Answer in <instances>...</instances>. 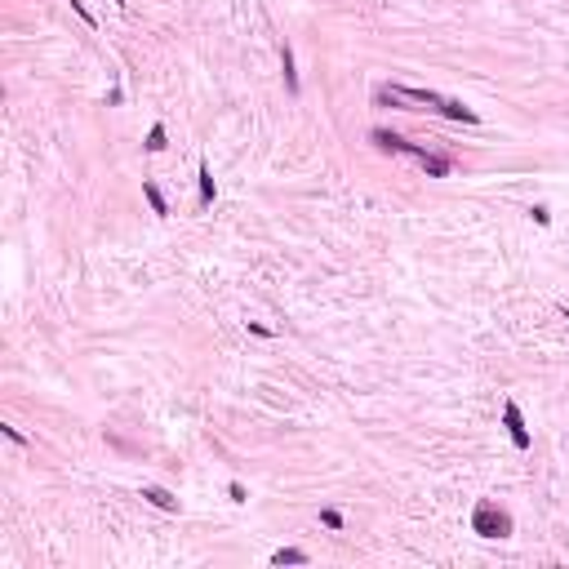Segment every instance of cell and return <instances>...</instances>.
<instances>
[{
    "mask_svg": "<svg viewBox=\"0 0 569 569\" xmlns=\"http://www.w3.org/2000/svg\"><path fill=\"white\" fill-rule=\"evenodd\" d=\"M472 529L480 534V538H507V534H512V516L498 507V503H476Z\"/></svg>",
    "mask_w": 569,
    "mask_h": 569,
    "instance_id": "cell-1",
    "label": "cell"
},
{
    "mask_svg": "<svg viewBox=\"0 0 569 569\" xmlns=\"http://www.w3.org/2000/svg\"><path fill=\"white\" fill-rule=\"evenodd\" d=\"M116 5H125V0H116Z\"/></svg>",
    "mask_w": 569,
    "mask_h": 569,
    "instance_id": "cell-15",
    "label": "cell"
},
{
    "mask_svg": "<svg viewBox=\"0 0 569 569\" xmlns=\"http://www.w3.org/2000/svg\"><path fill=\"white\" fill-rule=\"evenodd\" d=\"M143 498L152 507H160V512H178V498L170 494V490H160V485H143Z\"/></svg>",
    "mask_w": 569,
    "mask_h": 569,
    "instance_id": "cell-4",
    "label": "cell"
},
{
    "mask_svg": "<svg viewBox=\"0 0 569 569\" xmlns=\"http://www.w3.org/2000/svg\"><path fill=\"white\" fill-rule=\"evenodd\" d=\"M227 494H231V503H249V494H245V485H241V480H231V485H227Z\"/></svg>",
    "mask_w": 569,
    "mask_h": 569,
    "instance_id": "cell-13",
    "label": "cell"
},
{
    "mask_svg": "<svg viewBox=\"0 0 569 569\" xmlns=\"http://www.w3.org/2000/svg\"><path fill=\"white\" fill-rule=\"evenodd\" d=\"M441 116H449V121H463V125H476V111L454 103V98H441Z\"/></svg>",
    "mask_w": 569,
    "mask_h": 569,
    "instance_id": "cell-5",
    "label": "cell"
},
{
    "mask_svg": "<svg viewBox=\"0 0 569 569\" xmlns=\"http://www.w3.org/2000/svg\"><path fill=\"white\" fill-rule=\"evenodd\" d=\"M72 9H76V13H80V18H85V23H89V27H94V13H89V9H85V0H72Z\"/></svg>",
    "mask_w": 569,
    "mask_h": 569,
    "instance_id": "cell-14",
    "label": "cell"
},
{
    "mask_svg": "<svg viewBox=\"0 0 569 569\" xmlns=\"http://www.w3.org/2000/svg\"><path fill=\"white\" fill-rule=\"evenodd\" d=\"M418 160H423V170H427L431 178H445L449 170H454V160H449V156H431V152H418Z\"/></svg>",
    "mask_w": 569,
    "mask_h": 569,
    "instance_id": "cell-6",
    "label": "cell"
},
{
    "mask_svg": "<svg viewBox=\"0 0 569 569\" xmlns=\"http://www.w3.org/2000/svg\"><path fill=\"white\" fill-rule=\"evenodd\" d=\"M272 565H307V551H298V547H280L276 556H272Z\"/></svg>",
    "mask_w": 569,
    "mask_h": 569,
    "instance_id": "cell-8",
    "label": "cell"
},
{
    "mask_svg": "<svg viewBox=\"0 0 569 569\" xmlns=\"http://www.w3.org/2000/svg\"><path fill=\"white\" fill-rule=\"evenodd\" d=\"M321 525H325V529H343V516L333 512V507H325V512H321Z\"/></svg>",
    "mask_w": 569,
    "mask_h": 569,
    "instance_id": "cell-12",
    "label": "cell"
},
{
    "mask_svg": "<svg viewBox=\"0 0 569 569\" xmlns=\"http://www.w3.org/2000/svg\"><path fill=\"white\" fill-rule=\"evenodd\" d=\"M503 427H507V436H512L516 449H529V427H525L521 405H516V400H507V405H503Z\"/></svg>",
    "mask_w": 569,
    "mask_h": 569,
    "instance_id": "cell-2",
    "label": "cell"
},
{
    "mask_svg": "<svg viewBox=\"0 0 569 569\" xmlns=\"http://www.w3.org/2000/svg\"><path fill=\"white\" fill-rule=\"evenodd\" d=\"M143 196H147V205H152L156 214H170V205H165V196H160L156 182H143Z\"/></svg>",
    "mask_w": 569,
    "mask_h": 569,
    "instance_id": "cell-9",
    "label": "cell"
},
{
    "mask_svg": "<svg viewBox=\"0 0 569 569\" xmlns=\"http://www.w3.org/2000/svg\"><path fill=\"white\" fill-rule=\"evenodd\" d=\"M370 138H374V147H382V152H423V147H418V143H409V138H400V133H392V129H374L370 133Z\"/></svg>",
    "mask_w": 569,
    "mask_h": 569,
    "instance_id": "cell-3",
    "label": "cell"
},
{
    "mask_svg": "<svg viewBox=\"0 0 569 569\" xmlns=\"http://www.w3.org/2000/svg\"><path fill=\"white\" fill-rule=\"evenodd\" d=\"M165 147V125H152V133H147V152H160Z\"/></svg>",
    "mask_w": 569,
    "mask_h": 569,
    "instance_id": "cell-11",
    "label": "cell"
},
{
    "mask_svg": "<svg viewBox=\"0 0 569 569\" xmlns=\"http://www.w3.org/2000/svg\"><path fill=\"white\" fill-rule=\"evenodd\" d=\"M209 200H214V170L200 165V205H209Z\"/></svg>",
    "mask_w": 569,
    "mask_h": 569,
    "instance_id": "cell-10",
    "label": "cell"
},
{
    "mask_svg": "<svg viewBox=\"0 0 569 569\" xmlns=\"http://www.w3.org/2000/svg\"><path fill=\"white\" fill-rule=\"evenodd\" d=\"M280 67H284V85H289V94H298V72H294V54H289V45L280 49Z\"/></svg>",
    "mask_w": 569,
    "mask_h": 569,
    "instance_id": "cell-7",
    "label": "cell"
}]
</instances>
